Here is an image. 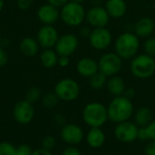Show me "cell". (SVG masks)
Segmentation results:
<instances>
[{
	"instance_id": "obj_27",
	"label": "cell",
	"mask_w": 155,
	"mask_h": 155,
	"mask_svg": "<svg viewBox=\"0 0 155 155\" xmlns=\"http://www.w3.org/2000/svg\"><path fill=\"white\" fill-rule=\"evenodd\" d=\"M15 148L10 142H0V155H15Z\"/></svg>"
},
{
	"instance_id": "obj_34",
	"label": "cell",
	"mask_w": 155,
	"mask_h": 155,
	"mask_svg": "<svg viewBox=\"0 0 155 155\" xmlns=\"http://www.w3.org/2000/svg\"><path fill=\"white\" fill-rule=\"evenodd\" d=\"M137 140H140V141H143V142H145V141H148L149 140L146 127H139Z\"/></svg>"
},
{
	"instance_id": "obj_41",
	"label": "cell",
	"mask_w": 155,
	"mask_h": 155,
	"mask_svg": "<svg viewBox=\"0 0 155 155\" xmlns=\"http://www.w3.org/2000/svg\"><path fill=\"white\" fill-rule=\"evenodd\" d=\"M91 32H92V30H91L89 27L84 26V27H83V28L80 30V35H81L82 37H84V38H89V36H90V35H91Z\"/></svg>"
},
{
	"instance_id": "obj_46",
	"label": "cell",
	"mask_w": 155,
	"mask_h": 155,
	"mask_svg": "<svg viewBox=\"0 0 155 155\" xmlns=\"http://www.w3.org/2000/svg\"><path fill=\"white\" fill-rule=\"evenodd\" d=\"M0 35H1V32H0Z\"/></svg>"
},
{
	"instance_id": "obj_8",
	"label": "cell",
	"mask_w": 155,
	"mask_h": 155,
	"mask_svg": "<svg viewBox=\"0 0 155 155\" xmlns=\"http://www.w3.org/2000/svg\"><path fill=\"white\" fill-rule=\"evenodd\" d=\"M138 131V125L128 120L117 124L114 128V136L123 143H132L137 140Z\"/></svg>"
},
{
	"instance_id": "obj_26",
	"label": "cell",
	"mask_w": 155,
	"mask_h": 155,
	"mask_svg": "<svg viewBox=\"0 0 155 155\" xmlns=\"http://www.w3.org/2000/svg\"><path fill=\"white\" fill-rule=\"evenodd\" d=\"M40 98H41V90L35 86L29 88L25 94V100L31 104L37 102Z\"/></svg>"
},
{
	"instance_id": "obj_5",
	"label": "cell",
	"mask_w": 155,
	"mask_h": 155,
	"mask_svg": "<svg viewBox=\"0 0 155 155\" xmlns=\"http://www.w3.org/2000/svg\"><path fill=\"white\" fill-rule=\"evenodd\" d=\"M86 12L82 4L74 2H68L65 4L60 13L63 22L70 26H78L85 19Z\"/></svg>"
},
{
	"instance_id": "obj_7",
	"label": "cell",
	"mask_w": 155,
	"mask_h": 155,
	"mask_svg": "<svg viewBox=\"0 0 155 155\" xmlns=\"http://www.w3.org/2000/svg\"><path fill=\"white\" fill-rule=\"evenodd\" d=\"M99 71L107 77L116 75L123 67V59L114 53H106L98 61Z\"/></svg>"
},
{
	"instance_id": "obj_42",
	"label": "cell",
	"mask_w": 155,
	"mask_h": 155,
	"mask_svg": "<svg viewBox=\"0 0 155 155\" xmlns=\"http://www.w3.org/2000/svg\"><path fill=\"white\" fill-rule=\"evenodd\" d=\"M123 95H124L125 97H127V98H129V99L132 100V98L135 95V91L133 88H130V87L127 88L126 87V89H125V91H124V93Z\"/></svg>"
},
{
	"instance_id": "obj_2",
	"label": "cell",
	"mask_w": 155,
	"mask_h": 155,
	"mask_svg": "<svg viewBox=\"0 0 155 155\" xmlns=\"http://www.w3.org/2000/svg\"><path fill=\"white\" fill-rule=\"evenodd\" d=\"M140 48L139 37L132 32H125L121 34L115 40L114 50L115 53L123 60H132Z\"/></svg>"
},
{
	"instance_id": "obj_31",
	"label": "cell",
	"mask_w": 155,
	"mask_h": 155,
	"mask_svg": "<svg viewBox=\"0 0 155 155\" xmlns=\"http://www.w3.org/2000/svg\"><path fill=\"white\" fill-rule=\"evenodd\" d=\"M61 155H82V153L78 148H76L74 145H70L66 147L63 152Z\"/></svg>"
},
{
	"instance_id": "obj_4",
	"label": "cell",
	"mask_w": 155,
	"mask_h": 155,
	"mask_svg": "<svg viewBox=\"0 0 155 155\" xmlns=\"http://www.w3.org/2000/svg\"><path fill=\"white\" fill-rule=\"evenodd\" d=\"M130 70L132 74L136 78H150L155 73V58L146 54L135 55L131 61Z\"/></svg>"
},
{
	"instance_id": "obj_39",
	"label": "cell",
	"mask_w": 155,
	"mask_h": 155,
	"mask_svg": "<svg viewBox=\"0 0 155 155\" xmlns=\"http://www.w3.org/2000/svg\"><path fill=\"white\" fill-rule=\"evenodd\" d=\"M70 63V60H69V56H64V55H61L58 57V64L60 66L62 67H65L69 64Z\"/></svg>"
},
{
	"instance_id": "obj_23",
	"label": "cell",
	"mask_w": 155,
	"mask_h": 155,
	"mask_svg": "<svg viewBox=\"0 0 155 155\" xmlns=\"http://www.w3.org/2000/svg\"><path fill=\"white\" fill-rule=\"evenodd\" d=\"M41 62H42L43 65L46 68L54 67L56 65V64H58L57 53L51 49H46L41 54Z\"/></svg>"
},
{
	"instance_id": "obj_10",
	"label": "cell",
	"mask_w": 155,
	"mask_h": 155,
	"mask_svg": "<svg viewBox=\"0 0 155 155\" xmlns=\"http://www.w3.org/2000/svg\"><path fill=\"white\" fill-rule=\"evenodd\" d=\"M85 19L94 28L106 27L110 20V15L105 7L102 5H94L86 12Z\"/></svg>"
},
{
	"instance_id": "obj_3",
	"label": "cell",
	"mask_w": 155,
	"mask_h": 155,
	"mask_svg": "<svg viewBox=\"0 0 155 155\" xmlns=\"http://www.w3.org/2000/svg\"><path fill=\"white\" fill-rule=\"evenodd\" d=\"M82 117L90 128H101L109 120L107 107L98 102L87 104L83 110Z\"/></svg>"
},
{
	"instance_id": "obj_15",
	"label": "cell",
	"mask_w": 155,
	"mask_h": 155,
	"mask_svg": "<svg viewBox=\"0 0 155 155\" xmlns=\"http://www.w3.org/2000/svg\"><path fill=\"white\" fill-rule=\"evenodd\" d=\"M155 30V22L151 17H142L140 18L134 26V34L139 38H148L150 37Z\"/></svg>"
},
{
	"instance_id": "obj_1",
	"label": "cell",
	"mask_w": 155,
	"mask_h": 155,
	"mask_svg": "<svg viewBox=\"0 0 155 155\" xmlns=\"http://www.w3.org/2000/svg\"><path fill=\"white\" fill-rule=\"evenodd\" d=\"M134 104L131 99L124 95L114 96L107 106L108 118L115 124L128 121L134 114Z\"/></svg>"
},
{
	"instance_id": "obj_19",
	"label": "cell",
	"mask_w": 155,
	"mask_h": 155,
	"mask_svg": "<svg viewBox=\"0 0 155 155\" xmlns=\"http://www.w3.org/2000/svg\"><path fill=\"white\" fill-rule=\"evenodd\" d=\"M104 7L110 17L113 18L123 17L127 11V5L124 0H107Z\"/></svg>"
},
{
	"instance_id": "obj_18",
	"label": "cell",
	"mask_w": 155,
	"mask_h": 155,
	"mask_svg": "<svg viewBox=\"0 0 155 155\" xmlns=\"http://www.w3.org/2000/svg\"><path fill=\"white\" fill-rule=\"evenodd\" d=\"M105 134L104 132L98 127L90 128L85 135V140L87 144L94 149L101 148L105 143Z\"/></svg>"
},
{
	"instance_id": "obj_22",
	"label": "cell",
	"mask_w": 155,
	"mask_h": 155,
	"mask_svg": "<svg viewBox=\"0 0 155 155\" xmlns=\"http://www.w3.org/2000/svg\"><path fill=\"white\" fill-rule=\"evenodd\" d=\"M20 50H21V52L25 55H26V56H33L38 51L37 42L35 39L31 38V37H25V38H24L21 41Z\"/></svg>"
},
{
	"instance_id": "obj_43",
	"label": "cell",
	"mask_w": 155,
	"mask_h": 155,
	"mask_svg": "<svg viewBox=\"0 0 155 155\" xmlns=\"http://www.w3.org/2000/svg\"><path fill=\"white\" fill-rule=\"evenodd\" d=\"M85 0H71V2H74V3H77V4H83Z\"/></svg>"
},
{
	"instance_id": "obj_16",
	"label": "cell",
	"mask_w": 155,
	"mask_h": 155,
	"mask_svg": "<svg viewBox=\"0 0 155 155\" xmlns=\"http://www.w3.org/2000/svg\"><path fill=\"white\" fill-rule=\"evenodd\" d=\"M76 70L80 75L90 78L92 75L99 72L98 62L91 57H83L78 61Z\"/></svg>"
},
{
	"instance_id": "obj_38",
	"label": "cell",
	"mask_w": 155,
	"mask_h": 155,
	"mask_svg": "<svg viewBox=\"0 0 155 155\" xmlns=\"http://www.w3.org/2000/svg\"><path fill=\"white\" fill-rule=\"evenodd\" d=\"M33 0H18L17 4L21 9H27L31 6Z\"/></svg>"
},
{
	"instance_id": "obj_6",
	"label": "cell",
	"mask_w": 155,
	"mask_h": 155,
	"mask_svg": "<svg viewBox=\"0 0 155 155\" xmlns=\"http://www.w3.org/2000/svg\"><path fill=\"white\" fill-rule=\"evenodd\" d=\"M54 93L59 100L64 102H73L80 94V86L78 83L72 78H64L54 86Z\"/></svg>"
},
{
	"instance_id": "obj_35",
	"label": "cell",
	"mask_w": 155,
	"mask_h": 155,
	"mask_svg": "<svg viewBox=\"0 0 155 155\" xmlns=\"http://www.w3.org/2000/svg\"><path fill=\"white\" fill-rule=\"evenodd\" d=\"M7 59H8V56H7V54L6 52L0 47V67L5 65V64L7 63Z\"/></svg>"
},
{
	"instance_id": "obj_45",
	"label": "cell",
	"mask_w": 155,
	"mask_h": 155,
	"mask_svg": "<svg viewBox=\"0 0 155 155\" xmlns=\"http://www.w3.org/2000/svg\"><path fill=\"white\" fill-rule=\"evenodd\" d=\"M153 8H154V10H155V0H154V3H153Z\"/></svg>"
},
{
	"instance_id": "obj_20",
	"label": "cell",
	"mask_w": 155,
	"mask_h": 155,
	"mask_svg": "<svg viewBox=\"0 0 155 155\" xmlns=\"http://www.w3.org/2000/svg\"><path fill=\"white\" fill-rule=\"evenodd\" d=\"M106 87H107L108 92L111 94H113L114 96H120L124 94L126 89V84H125L124 80L121 76L116 74V75L108 77Z\"/></svg>"
},
{
	"instance_id": "obj_21",
	"label": "cell",
	"mask_w": 155,
	"mask_h": 155,
	"mask_svg": "<svg viewBox=\"0 0 155 155\" xmlns=\"http://www.w3.org/2000/svg\"><path fill=\"white\" fill-rule=\"evenodd\" d=\"M134 120L138 127H146L153 120V113L148 107H145V106L141 107L135 113Z\"/></svg>"
},
{
	"instance_id": "obj_12",
	"label": "cell",
	"mask_w": 155,
	"mask_h": 155,
	"mask_svg": "<svg viewBox=\"0 0 155 155\" xmlns=\"http://www.w3.org/2000/svg\"><path fill=\"white\" fill-rule=\"evenodd\" d=\"M61 139L69 145H77L84 138V130L75 124H65L60 131Z\"/></svg>"
},
{
	"instance_id": "obj_30",
	"label": "cell",
	"mask_w": 155,
	"mask_h": 155,
	"mask_svg": "<svg viewBox=\"0 0 155 155\" xmlns=\"http://www.w3.org/2000/svg\"><path fill=\"white\" fill-rule=\"evenodd\" d=\"M33 150L27 144H21L15 148V155H32Z\"/></svg>"
},
{
	"instance_id": "obj_33",
	"label": "cell",
	"mask_w": 155,
	"mask_h": 155,
	"mask_svg": "<svg viewBox=\"0 0 155 155\" xmlns=\"http://www.w3.org/2000/svg\"><path fill=\"white\" fill-rule=\"evenodd\" d=\"M144 154L155 155V141H150L144 147Z\"/></svg>"
},
{
	"instance_id": "obj_32",
	"label": "cell",
	"mask_w": 155,
	"mask_h": 155,
	"mask_svg": "<svg viewBox=\"0 0 155 155\" xmlns=\"http://www.w3.org/2000/svg\"><path fill=\"white\" fill-rule=\"evenodd\" d=\"M149 141H155V120H153L150 124L146 126Z\"/></svg>"
},
{
	"instance_id": "obj_9",
	"label": "cell",
	"mask_w": 155,
	"mask_h": 155,
	"mask_svg": "<svg viewBox=\"0 0 155 155\" xmlns=\"http://www.w3.org/2000/svg\"><path fill=\"white\" fill-rule=\"evenodd\" d=\"M89 43L91 46L95 50H105L107 49L113 41V35L109 29L106 27L94 28L89 36Z\"/></svg>"
},
{
	"instance_id": "obj_29",
	"label": "cell",
	"mask_w": 155,
	"mask_h": 155,
	"mask_svg": "<svg viewBox=\"0 0 155 155\" xmlns=\"http://www.w3.org/2000/svg\"><path fill=\"white\" fill-rule=\"evenodd\" d=\"M56 144V140L52 135H47L42 140V147L48 151H52Z\"/></svg>"
},
{
	"instance_id": "obj_36",
	"label": "cell",
	"mask_w": 155,
	"mask_h": 155,
	"mask_svg": "<svg viewBox=\"0 0 155 155\" xmlns=\"http://www.w3.org/2000/svg\"><path fill=\"white\" fill-rule=\"evenodd\" d=\"M54 123L57 124V125H61V126H64L65 124V117L63 115V114H55L54 117Z\"/></svg>"
},
{
	"instance_id": "obj_47",
	"label": "cell",
	"mask_w": 155,
	"mask_h": 155,
	"mask_svg": "<svg viewBox=\"0 0 155 155\" xmlns=\"http://www.w3.org/2000/svg\"><path fill=\"white\" fill-rule=\"evenodd\" d=\"M121 155H124V154H121Z\"/></svg>"
},
{
	"instance_id": "obj_28",
	"label": "cell",
	"mask_w": 155,
	"mask_h": 155,
	"mask_svg": "<svg viewBox=\"0 0 155 155\" xmlns=\"http://www.w3.org/2000/svg\"><path fill=\"white\" fill-rule=\"evenodd\" d=\"M143 50L144 54L155 57V38L154 37H148L144 44H143Z\"/></svg>"
},
{
	"instance_id": "obj_44",
	"label": "cell",
	"mask_w": 155,
	"mask_h": 155,
	"mask_svg": "<svg viewBox=\"0 0 155 155\" xmlns=\"http://www.w3.org/2000/svg\"><path fill=\"white\" fill-rule=\"evenodd\" d=\"M3 5H4V1H3V0H0V11L2 10Z\"/></svg>"
},
{
	"instance_id": "obj_24",
	"label": "cell",
	"mask_w": 155,
	"mask_h": 155,
	"mask_svg": "<svg viewBox=\"0 0 155 155\" xmlns=\"http://www.w3.org/2000/svg\"><path fill=\"white\" fill-rule=\"evenodd\" d=\"M107 79L108 77L99 71L89 78V84L94 90H101L106 85Z\"/></svg>"
},
{
	"instance_id": "obj_13",
	"label": "cell",
	"mask_w": 155,
	"mask_h": 155,
	"mask_svg": "<svg viewBox=\"0 0 155 155\" xmlns=\"http://www.w3.org/2000/svg\"><path fill=\"white\" fill-rule=\"evenodd\" d=\"M79 42L77 36L74 34H66L58 38L54 46L55 52L59 56H70L76 51Z\"/></svg>"
},
{
	"instance_id": "obj_17",
	"label": "cell",
	"mask_w": 155,
	"mask_h": 155,
	"mask_svg": "<svg viewBox=\"0 0 155 155\" xmlns=\"http://www.w3.org/2000/svg\"><path fill=\"white\" fill-rule=\"evenodd\" d=\"M37 15H38L39 20L42 23H44L45 25H52L53 24H54L60 16V13L57 7L50 4L42 5L38 9Z\"/></svg>"
},
{
	"instance_id": "obj_40",
	"label": "cell",
	"mask_w": 155,
	"mask_h": 155,
	"mask_svg": "<svg viewBox=\"0 0 155 155\" xmlns=\"http://www.w3.org/2000/svg\"><path fill=\"white\" fill-rule=\"evenodd\" d=\"M32 155H53L51 151H48L46 149H44L43 147L39 148V149H36L35 151H33V153Z\"/></svg>"
},
{
	"instance_id": "obj_11",
	"label": "cell",
	"mask_w": 155,
	"mask_h": 155,
	"mask_svg": "<svg viewBox=\"0 0 155 155\" xmlns=\"http://www.w3.org/2000/svg\"><path fill=\"white\" fill-rule=\"evenodd\" d=\"M13 115L15 120L20 124H28L32 122L35 117V109L33 104L28 101L22 100L15 104Z\"/></svg>"
},
{
	"instance_id": "obj_37",
	"label": "cell",
	"mask_w": 155,
	"mask_h": 155,
	"mask_svg": "<svg viewBox=\"0 0 155 155\" xmlns=\"http://www.w3.org/2000/svg\"><path fill=\"white\" fill-rule=\"evenodd\" d=\"M48 4L55 7H63L65 4L68 3V0H47Z\"/></svg>"
},
{
	"instance_id": "obj_14",
	"label": "cell",
	"mask_w": 155,
	"mask_h": 155,
	"mask_svg": "<svg viewBox=\"0 0 155 155\" xmlns=\"http://www.w3.org/2000/svg\"><path fill=\"white\" fill-rule=\"evenodd\" d=\"M38 42L45 49L55 46L58 40V33L53 25H45L38 32Z\"/></svg>"
},
{
	"instance_id": "obj_25",
	"label": "cell",
	"mask_w": 155,
	"mask_h": 155,
	"mask_svg": "<svg viewBox=\"0 0 155 155\" xmlns=\"http://www.w3.org/2000/svg\"><path fill=\"white\" fill-rule=\"evenodd\" d=\"M59 101L60 100H59V98L57 97V95L55 94L54 92L47 93L42 98V103H43L44 106L46 107V108H54L58 104Z\"/></svg>"
}]
</instances>
